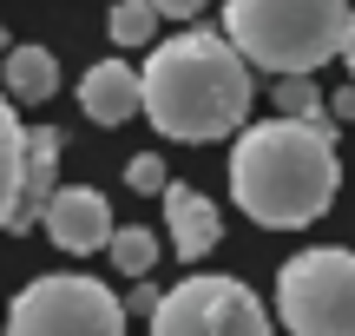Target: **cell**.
<instances>
[{"label":"cell","instance_id":"52a82bcc","mask_svg":"<svg viewBox=\"0 0 355 336\" xmlns=\"http://www.w3.org/2000/svg\"><path fill=\"white\" fill-rule=\"evenodd\" d=\"M40 224H46V237L60 251L86 258V251H105V237H112V205L92 185H60L46 198V211H40Z\"/></svg>","mask_w":355,"mask_h":336},{"label":"cell","instance_id":"ac0fdd59","mask_svg":"<svg viewBox=\"0 0 355 336\" xmlns=\"http://www.w3.org/2000/svg\"><path fill=\"white\" fill-rule=\"evenodd\" d=\"M336 60H343L349 79H355V7H349V26H343V47H336Z\"/></svg>","mask_w":355,"mask_h":336},{"label":"cell","instance_id":"7a4b0ae2","mask_svg":"<svg viewBox=\"0 0 355 336\" xmlns=\"http://www.w3.org/2000/svg\"><path fill=\"white\" fill-rule=\"evenodd\" d=\"M139 112L184 145L230 139L250 119V66L224 33H178L139 66Z\"/></svg>","mask_w":355,"mask_h":336},{"label":"cell","instance_id":"d6986e66","mask_svg":"<svg viewBox=\"0 0 355 336\" xmlns=\"http://www.w3.org/2000/svg\"><path fill=\"white\" fill-rule=\"evenodd\" d=\"M336 119H355V79H349L343 92H336Z\"/></svg>","mask_w":355,"mask_h":336},{"label":"cell","instance_id":"8fae6325","mask_svg":"<svg viewBox=\"0 0 355 336\" xmlns=\"http://www.w3.org/2000/svg\"><path fill=\"white\" fill-rule=\"evenodd\" d=\"M0 92L13 99V112H20V106H46L53 92H60V60H53V47H7V60H0Z\"/></svg>","mask_w":355,"mask_h":336},{"label":"cell","instance_id":"ba28073f","mask_svg":"<svg viewBox=\"0 0 355 336\" xmlns=\"http://www.w3.org/2000/svg\"><path fill=\"white\" fill-rule=\"evenodd\" d=\"M79 112L92 126H125L139 112V66L125 60H92L86 79H79Z\"/></svg>","mask_w":355,"mask_h":336},{"label":"cell","instance_id":"6da1fadb","mask_svg":"<svg viewBox=\"0 0 355 336\" xmlns=\"http://www.w3.org/2000/svg\"><path fill=\"white\" fill-rule=\"evenodd\" d=\"M343 158L329 119H263L243 126L230 145V198L270 231L316 224L336 205Z\"/></svg>","mask_w":355,"mask_h":336},{"label":"cell","instance_id":"ffe728a7","mask_svg":"<svg viewBox=\"0 0 355 336\" xmlns=\"http://www.w3.org/2000/svg\"><path fill=\"white\" fill-rule=\"evenodd\" d=\"M0 60H7V26H0Z\"/></svg>","mask_w":355,"mask_h":336},{"label":"cell","instance_id":"5b68a950","mask_svg":"<svg viewBox=\"0 0 355 336\" xmlns=\"http://www.w3.org/2000/svg\"><path fill=\"white\" fill-rule=\"evenodd\" d=\"M277 317L290 336H355V251H296L277 271Z\"/></svg>","mask_w":355,"mask_h":336},{"label":"cell","instance_id":"4fadbf2b","mask_svg":"<svg viewBox=\"0 0 355 336\" xmlns=\"http://www.w3.org/2000/svg\"><path fill=\"white\" fill-rule=\"evenodd\" d=\"M105 258H112V271L119 277H152V264H158V237H152V224H112V237H105Z\"/></svg>","mask_w":355,"mask_h":336},{"label":"cell","instance_id":"9c48e42d","mask_svg":"<svg viewBox=\"0 0 355 336\" xmlns=\"http://www.w3.org/2000/svg\"><path fill=\"white\" fill-rule=\"evenodd\" d=\"M165 231H171V251L184 264H198L204 251H217L224 224H217V205L191 185H165Z\"/></svg>","mask_w":355,"mask_h":336},{"label":"cell","instance_id":"5bb4252c","mask_svg":"<svg viewBox=\"0 0 355 336\" xmlns=\"http://www.w3.org/2000/svg\"><path fill=\"white\" fill-rule=\"evenodd\" d=\"M105 26H112L119 47H145V40H152V26H158V13H152V0H119Z\"/></svg>","mask_w":355,"mask_h":336},{"label":"cell","instance_id":"2e32d148","mask_svg":"<svg viewBox=\"0 0 355 336\" xmlns=\"http://www.w3.org/2000/svg\"><path fill=\"white\" fill-rule=\"evenodd\" d=\"M125 185H132V192H165V185H171V171L158 165L152 152H145V158H132V165H125Z\"/></svg>","mask_w":355,"mask_h":336},{"label":"cell","instance_id":"9a60e30c","mask_svg":"<svg viewBox=\"0 0 355 336\" xmlns=\"http://www.w3.org/2000/svg\"><path fill=\"white\" fill-rule=\"evenodd\" d=\"M277 106H283L277 119H322V92H316V79H309V73L277 79Z\"/></svg>","mask_w":355,"mask_h":336},{"label":"cell","instance_id":"3957f363","mask_svg":"<svg viewBox=\"0 0 355 336\" xmlns=\"http://www.w3.org/2000/svg\"><path fill=\"white\" fill-rule=\"evenodd\" d=\"M349 26V0H224V40L243 53V66L290 79L336 60Z\"/></svg>","mask_w":355,"mask_h":336},{"label":"cell","instance_id":"7c38bea8","mask_svg":"<svg viewBox=\"0 0 355 336\" xmlns=\"http://www.w3.org/2000/svg\"><path fill=\"white\" fill-rule=\"evenodd\" d=\"M20 165H26V126L0 92V231H13V211H20Z\"/></svg>","mask_w":355,"mask_h":336},{"label":"cell","instance_id":"e0dca14e","mask_svg":"<svg viewBox=\"0 0 355 336\" xmlns=\"http://www.w3.org/2000/svg\"><path fill=\"white\" fill-rule=\"evenodd\" d=\"M158 20H191V13H204V0H152Z\"/></svg>","mask_w":355,"mask_h":336},{"label":"cell","instance_id":"8992f818","mask_svg":"<svg viewBox=\"0 0 355 336\" xmlns=\"http://www.w3.org/2000/svg\"><path fill=\"white\" fill-rule=\"evenodd\" d=\"M152 336H270V317L237 277H184L158 297Z\"/></svg>","mask_w":355,"mask_h":336},{"label":"cell","instance_id":"277c9868","mask_svg":"<svg viewBox=\"0 0 355 336\" xmlns=\"http://www.w3.org/2000/svg\"><path fill=\"white\" fill-rule=\"evenodd\" d=\"M0 336H125V303L79 271L33 277L0 317Z\"/></svg>","mask_w":355,"mask_h":336},{"label":"cell","instance_id":"30bf717a","mask_svg":"<svg viewBox=\"0 0 355 336\" xmlns=\"http://www.w3.org/2000/svg\"><path fill=\"white\" fill-rule=\"evenodd\" d=\"M60 126H26V165H20V211L13 224H40L46 198L60 192Z\"/></svg>","mask_w":355,"mask_h":336}]
</instances>
